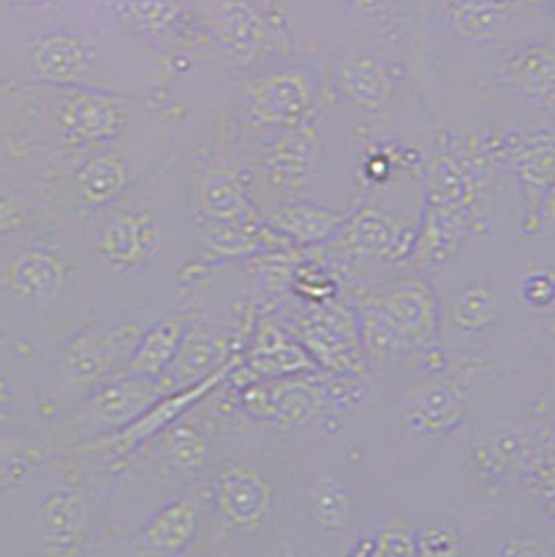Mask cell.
Returning <instances> with one entry per match:
<instances>
[{
	"instance_id": "obj_13",
	"label": "cell",
	"mask_w": 555,
	"mask_h": 557,
	"mask_svg": "<svg viewBox=\"0 0 555 557\" xmlns=\"http://www.w3.org/2000/svg\"><path fill=\"white\" fill-rule=\"evenodd\" d=\"M309 104V88L297 74L263 77L247 88L245 111L263 126H295Z\"/></svg>"
},
{
	"instance_id": "obj_3",
	"label": "cell",
	"mask_w": 555,
	"mask_h": 557,
	"mask_svg": "<svg viewBox=\"0 0 555 557\" xmlns=\"http://www.w3.org/2000/svg\"><path fill=\"white\" fill-rule=\"evenodd\" d=\"M90 318L67 218L0 247V336L45 357Z\"/></svg>"
},
{
	"instance_id": "obj_16",
	"label": "cell",
	"mask_w": 555,
	"mask_h": 557,
	"mask_svg": "<svg viewBox=\"0 0 555 557\" xmlns=\"http://www.w3.org/2000/svg\"><path fill=\"white\" fill-rule=\"evenodd\" d=\"M270 224L280 234L291 236L297 243H316L326 238L336 228L338 218L313 205H284L272 213Z\"/></svg>"
},
{
	"instance_id": "obj_7",
	"label": "cell",
	"mask_w": 555,
	"mask_h": 557,
	"mask_svg": "<svg viewBox=\"0 0 555 557\" xmlns=\"http://www.w3.org/2000/svg\"><path fill=\"white\" fill-rule=\"evenodd\" d=\"M168 393L161 381L124 372L52 420L45 429L42 454L70 451L124 431Z\"/></svg>"
},
{
	"instance_id": "obj_8",
	"label": "cell",
	"mask_w": 555,
	"mask_h": 557,
	"mask_svg": "<svg viewBox=\"0 0 555 557\" xmlns=\"http://www.w3.org/2000/svg\"><path fill=\"white\" fill-rule=\"evenodd\" d=\"M207 482H193L165 499L134 529L107 541L101 556H197L205 531Z\"/></svg>"
},
{
	"instance_id": "obj_18",
	"label": "cell",
	"mask_w": 555,
	"mask_h": 557,
	"mask_svg": "<svg viewBox=\"0 0 555 557\" xmlns=\"http://www.w3.org/2000/svg\"><path fill=\"white\" fill-rule=\"evenodd\" d=\"M491 313H493V301L489 295L480 290L464 293L454 307V315L459 326H466V329L484 326V322L491 320Z\"/></svg>"
},
{
	"instance_id": "obj_1",
	"label": "cell",
	"mask_w": 555,
	"mask_h": 557,
	"mask_svg": "<svg viewBox=\"0 0 555 557\" xmlns=\"http://www.w3.org/2000/svg\"><path fill=\"white\" fill-rule=\"evenodd\" d=\"M67 226L92 318L168 311L202 261L188 172L176 168L151 170L120 201Z\"/></svg>"
},
{
	"instance_id": "obj_6",
	"label": "cell",
	"mask_w": 555,
	"mask_h": 557,
	"mask_svg": "<svg viewBox=\"0 0 555 557\" xmlns=\"http://www.w3.org/2000/svg\"><path fill=\"white\" fill-rule=\"evenodd\" d=\"M42 355L0 336V482L42 456Z\"/></svg>"
},
{
	"instance_id": "obj_15",
	"label": "cell",
	"mask_w": 555,
	"mask_h": 557,
	"mask_svg": "<svg viewBox=\"0 0 555 557\" xmlns=\"http://www.w3.org/2000/svg\"><path fill=\"white\" fill-rule=\"evenodd\" d=\"M305 513L320 534H343L349 524V495L345 486L332 476L316 479L305 493Z\"/></svg>"
},
{
	"instance_id": "obj_5",
	"label": "cell",
	"mask_w": 555,
	"mask_h": 557,
	"mask_svg": "<svg viewBox=\"0 0 555 557\" xmlns=\"http://www.w3.org/2000/svg\"><path fill=\"white\" fill-rule=\"evenodd\" d=\"M157 315L161 313L90 318L45 355L40 384L45 429L126 372L145 330Z\"/></svg>"
},
{
	"instance_id": "obj_14",
	"label": "cell",
	"mask_w": 555,
	"mask_h": 557,
	"mask_svg": "<svg viewBox=\"0 0 555 557\" xmlns=\"http://www.w3.org/2000/svg\"><path fill=\"white\" fill-rule=\"evenodd\" d=\"M92 49L74 32H51L29 49L32 74L49 84H79L90 72Z\"/></svg>"
},
{
	"instance_id": "obj_12",
	"label": "cell",
	"mask_w": 555,
	"mask_h": 557,
	"mask_svg": "<svg viewBox=\"0 0 555 557\" xmlns=\"http://www.w3.org/2000/svg\"><path fill=\"white\" fill-rule=\"evenodd\" d=\"M224 355L226 338L220 330L213 329V322L199 318V311L195 309V318L186 330L176 359L161 382L170 393L190 388L226 368L222 366Z\"/></svg>"
},
{
	"instance_id": "obj_10",
	"label": "cell",
	"mask_w": 555,
	"mask_h": 557,
	"mask_svg": "<svg viewBox=\"0 0 555 557\" xmlns=\"http://www.w3.org/2000/svg\"><path fill=\"white\" fill-rule=\"evenodd\" d=\"M63 218L52 203L47 177L0 176V247Z\"/></svg>"
},
{
	"instance_id": "obj_17",
	"label": "cell",
	"mask_w": 555,
	"mask_h": 557,
	"mask_svg": "<svg viewBox=\"0 0 555 557\" xmlns=\"http://www.w3.org/2000/svg\"><path fill=\"white\" fill-rule=\"evenodd\" d=\"M309 172V149L297 138L278 143L266 159V174L278 193H293L304 186Z\"/></svg>"
},
{
	"instance_id": "obj_4",
	"label": "cell",
	"mask_w": 555,
	"mask_h": 557,
	"mask_svg": "<svg viewBox=\"0 0 555 557\" xmlns=\"http://www.w3.org/2000/svg\"><path fill=\"white\" fill-rule=\"evenodd\" d=\"M205 482L207 513L197 556L247 552L282 527L286 493L274 463L257 449L232 443L224 434Z\"/></svg>"
},
{
	"instance_id": "obj_2",
	"label": "cell",
	"mask_w": 555,
	"mask_h": 557,
	"mask_svg": "<svg viewBox=\"0 0 555 557\" xmlns=\"http://www.w3.org/2000/svg\"><path fill=\"white\" fill-rule=\"evenodd\" d=\"M115 476L77 449L29 459L0 482V556H101Z\"/></svg>"
},
{
	"instance_id": "obj_9",
	"label": "cell",
	"mask_w": 555,
	"mask_h": 557,
	"mask_svg": "<svg viewBox=\"0 0 555 557\" xmlns=\"http://www.w3.org/2000/svg\"><path fill=\"white\" fill-rule=\"evenodd\" d=\"M54 122L61 147L84 157L124 138L130 113L124 101L113 95L72 86L59 101Z\"/></svg>"
},
{
	"instance_id": "obj_11",
	"label": "cell",
	"mask_w": 555,
	"mask_h": 557,
	"mask_svg": "<svg viewBox=\"0 0 555 557\" xmlns=\"http://www.w3.org/2000/svg\"><path fill=\"white\" fill-rule=\"evenodd\" d=\"M193 318L195 307L188 301V295L180 304L157 315L149 329L145 330L126 372L152 381H163L165 372L176 359Z\"/></svg>"
},
{
	"instance_id": "obj_19",
	"label": "cell",
	"mask_w": 555,
	"mask_h": 557,
	"mask_svg": "<svg viewBox=\"0 0 555 557\" xmlns=\"http://www.w3.org/2000/svg\"><path fill=\"white\" fill-rule=\"evenodd\" d=\"M11 4H17V7H32V4H45L49 0H7Z\"/></svg>"
}]
</instances>
